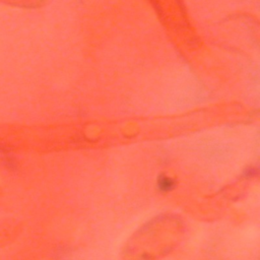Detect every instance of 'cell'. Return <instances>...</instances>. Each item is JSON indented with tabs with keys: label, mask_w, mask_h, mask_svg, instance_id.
Masks as SVG:
<instances>
[{
	"label": "cell",
	"mask_w": 260,
	"mask_h": 260,
	"mask_svg": "<svg viewBox=\"0 0 260 260\" xmlns=\"http://www.w3.org/2000/svg\"><path fill=\"white\" fill-rule=\"evenodd\" d=\"M175 183L174 181L169 178V177H165V176H161L159 179H158V187L160 190L162 191H169L171 189H173Z\"/></svg>",
	"instance_id": "cell-1"
},
{
	"label": "cell",
	"mask_w": 260,
	"mask_h": 260,
	"mask_svg": "<svg viewBox=\"0 0 260 260\" xmlns=\"http://www.w3.org/2000/svg\"><path fill=\"white\" fill-rule=\"evenodd\" d=\"M2 162H3V166L8 169V170H15L17 168L16 166V160L14 159V157L12 156H9V155H5L2 159Z\"/></svg>",
	"instance_id": "cell-2"
},
{
	"label": "cell",
	"mask_w": 260,
	"mask_h": 260,
	"mask_svg": "<svg viewBox=\"0 0 260 260\" xmlns=\"http://www.w3.org/2000/svg\"><path fill=\"white\" fill-rule=\"evenodd\" d=\"M10 150V147H8L7 145L3 144V143H0V153H8V151Z\"/></svg>",
	"instance_id": "cell-3"
}]
</instances>
